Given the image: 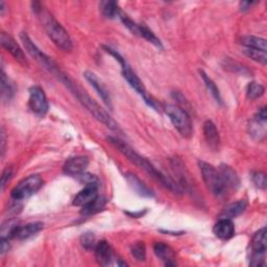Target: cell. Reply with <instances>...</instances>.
I'll return each instance as SVG.
<instances>
[{"mask_svg": "<svg viewBox=\"0 0 267 267\" xmlns=\"http://www.w3.org/2000/svg\"><path fill=\"white\" fill-rule=\"evenodd\" d=\"M108 141L116 148L118 149L123 156H125L132 164H135L139 168L143 169L146 174H148L151 178L160 182L164 187L168 188L175 193H180L182 191L181 187L168 176L164 175L160 170H158L156 167L144 157L136 152L128 144L123 142L122 140L116 138V137H108Z\"/></svg>", "mask_w": 267, "mask_h": 267, "instance_id": "1", "label": "cell"}, {"mask_svg": "<svg viewBox=\"0 0 267 267\" xmlns=\"http://www.w3.org/2000/svg\"><path fill=\"white\" fill-rule=\"evenodd\" d=\"M56 77L61 80V82L68 88L73 94L74 96L79 99V102L98 120L102 123H104L106 126H108L109 128L113 129V130H119V127L117 125V123L111 118V116L100 107L95 100L85 91L83 90L81 87H79L77 85V83H74L68 75L62 73L61 71L56 74Z\"/></svg>", "mask_w": 267, "mask_h": 267, "instance_id": "2", "label": "cell"}, {"mask_svg": "<svg viewBox=\"0 0 267 267\" xmlns=\"http://www.w3.org/2000/svg\"><path fill=\"white\" fill-rule=\"evenodd\" d=\"M38 15L40 16L43 27L51 41L62 50L70 51L73 48L72 40L61 23L46 11L42 10V12Z\"/></svg>", "mask_w": 267, "mask_h": 267, "instance_id": "3", "label": "cell"}, {"mask_svg": "<svg viewBox=\"0 0 267 267\" xmlns=\"http://www.w3.org/2000/svg\"><path fill=\"white\" fill-rule=\"evenodd\" d=\"M164 111L166 115L168 116L174 126L181 135L185 138H190L193 134V126L191 119L186 112V110L182 109L179 106L175 105H166L164 107Z\"/></svg>", "mask_w": 267, "mask_h": 267, "instance_id": "4", "label": "cell"}, {"mask_svg": "<svg viewBox=\"0 0 267 267\" xmlns=\"http://www.w3.org/2000/svg\"><path fill=\"white\" fill-rule=\"evenodd\" d=\"M198 165L207 188L215 196L217 197L223 196L226 193V188L222 182L218 169H216L213 165L204 161H199Z\"/></svg>", "mask_w": 267, "mask_h": 267, "instance_id": "5", "label": "cell"}, {"mask_svg": "<svg viewBox=\"0 0 267 267\" xmlns=\"http://www.w3.org/2000/svg\"><path fill=\"white\" fill-rule=\"evenodd\" d=\"M20 38H21L23 46L26 49V51L28 52V54L37 63H39L41 67H43L44 69H46L47 71H49L53 74H58L60 72L56 64L49 56H47L44 52H42V50H40L38 48V46L31 41V39L28 37L26 32H21Z\"/></svg>", "mask_w": 267, "mask_h": 267, "instance_id": "6", "label": "cell"}, {"mask_svg": "<svg viewBox=\"0 0 267 267\" xmlns=\"http://www.w3.org/2000/svg\"><path fill=\"white\" fill-rule=\"evenodd\" d=\"M43 186V179L39 175H31L22 180L11 192L15 200H23L37 193Z\"/></svg>", "mask_w": 267, "mask_h": 267, "instance_id": "7", "label": "cell"}, {"mask_svg": "<svg viewBox=\"0 0 267 267\" xmlns=\"http://www.w3.org/2000/svg\"><path fill=\"white\" fill-rule=\"evenodd\" d=\"M121 68H122V70H121L122 77H123L124 80L127 82V84L143 98V100H144L145 104H146L147 106H149L150 108H152V109H155V110L158 111L159 109H158V104H157V102L147 93V91H146V89H145L143 83H142L141 80L137 77V74L131 70V68L127 65V63H125L124 65H122Z\"/></svg>", "mask_w": 267, "mask_h": 267, "instance_id": "8", "label": "cell"}, {"mask_svg": "<svg viewBox=\"0 0 267 267\" xmlns=\"http://www.w3.org/2000/svg\"><path fill=\"white\" fill-rule=\"evenodd\" d=\"M28 107L30 111L40 117H43L48 112V100L44 90L39 86H32L29 89Z\"/></svg>", "mask_w": 267, "mask_h": 267, "instance_id": "9", "label": "cell"}, {"mask_svg": "<svg viewBox=\"0 0 267 267\" xmlns=\"http://www.w3.org/2000/svg\"><path fill=\"white\" fill-rule=\"evenodd\" d=\"M89 166V159L85 156H77L67 160L64 164L63 170L65 175L71 177H79L84 174Z\"/></svg>", "mask_w": 267, "mask_h": 267, "instance_id": "10", "label": "cell"}, {"mask_svg": "<svg viewBox=\"0 0 267 267\" xmlns=\"http://www.w3.org/2000/svg\"><path fill=\"white\" fill-rule=\"evenodd\" d=\"M0 42H2L3 47L7 49V51H9L15 58V60H17L22 65H27V60L22 48L9 33L3 31L2 35H0Z\"/></svg>", "mask_w": 267, "mask_h": 267, "instance_id": "11", "label": "cell"}, {"mask_svg": "<svg viewBox=\"0 0 267 267\" xmlns=\"http://www.w3.org/2000/svg\"><path fill=\"white\" fill-rule=\"evenodd\" d=\"M84 77L86 78V80L91 84V86L94 87V89L97 91L98 95L102 97L103 102L106 104V106L112 110L113 109V105H112V99H111V95L109 90L107 89V87L105 86V84L100 81L97 75L95 73H93L92 71H86L84 73Z\"/></svg>", "mask_w": 267, "mask_h": 267, "instance_id": "12", "label": "cell"}, {"mask_svg": "<svg viewBox=\"0 0 267 267\" xmlns=\"http://www.w3.org/2000/svg\"><path fill=\"white\" fill-rule=\"evenodd\" d=\"M213 233L215 236L222 239L227 240L232 238L235 234V225H234L232 219L228 218H220L213 227Z\"/></svg>", "mask_w": 267, "mask_h": 267, "instance_id": "13", "label": "cell"}, {"mask_svg": "<svg viewBox=\"0 0 267 267\" xmlns=\"http://www.w3.org/2000/svg\"><path fill=\"white\" fill-rule=\"evenodd\" d=\"M218 171L220 174V177L222 179V182L226 188V191L228 190H236L239 186V178L236 174V171L233 168H231L227 165H220Z\"/></svg>", "mask_w": 267, "mask_h": 267, "instance_id": "14", "label": "cell"}, {"mask_svg": "<svg viewBox=\"0 0 267 267\" xmlns=\"http://www.w3.org/2000/svg\"><path fill=\"white\" fill-rule=\"evenodd\" d=\"M95 257L96 260L99 264L102 265H109L111 264V261L114 259V254L112 251L111 245L106 241V240H102L97 242L95 249Z\"/></svg>", "mask_w": 267, "mask_h": 267, "instance_id": "15", "label": "cell"}, {"mask_svg": "<svg viewBox=\"0 0 267 267\" xmlns=\"http://www.w3.org/2000/svg\"><path fill=\"white\" fill-rule=\"evenodd\" d=\"M154 252L156 256L162 260L166 266H175L176 262V254L174 250L166 243L163 242H156L154 245Z\"/></svg>", "mask_w": 267, "mask_h": 267, "instance_id": "16", "label": "cell"}, {"mask_svg": "<svg viewBox=\"0 0 267 267\" xmlns=\"http://www.w3.org/2000/svg\"><path fill=\"white\" fill-rule=\"evenodd\" d=\"M98 195V189L97 186H86L81 192L77 194V196L73 199V205L77 207H84L95 198H97Z\"/></svg>", "mask_w": 267, "mask_h": 267, "instance_id": "17", "label": "cell"}, {"mask_svg": "<svg viewBox=\"0 0 267 267\" xmlns=\"http://www.w3.org/2000/svg\"><path fill=\"white\" fill-rule=\"evenodd\" d=\"M204 136L209 147L213 150H217L220 143V137L215 124L211 120H207L204 123Z\"/></svg>", "mask_w": 267, "mask_h": 267, "instance_id": "18", "label": "cell"}, {"mask_svg": "<svg viewBox=\"0 0 267 267\" xmlns=\"http://www.w3.org/2000/svg\"><path fill=\"white\" fill-rule=\"evenodd\" d=\"M42 228H43L42 222H31V223H27L25 225H19L15 232L14 238H17L20 240L27 239L33 235H36V234L39 233Z\"/></svg>", "mask_w": 267, "mask_h": 267, "instance_id": "19", "label": "cell"}, {"mask_svg": "<svg viewBox=\"0 0 267 267\" xmlns=\"http://www.w3.org/2000/svg\"><path fill=\"white\" fill-rule=\"evenodd\" d=\"M126 181L128 183V185L130 186V188L135 191L137 194L144 196V197H152L154 193L152 191L143 183L141 182V180L139 178H137L135 175L132 174H127L125 176Z\"/></svg>", "mask_w": 267, "mask_h": 267, "instance_id": "20", "label": "cell"}, {"mask_svg": "<svg viewBox=\"0 0 267 267\" xmlns=\"http://www.w3.org/2000/svg\"><path fill=\"white\" fill-rule=\"evenodd\" d=\"M246 208H247V203L245 202V200L241 199V200H238V202H235V203L226 206L224 208V210L221 212L220 216L222 218L233 219V218L241 215L246 210Z\"/></svg>", "mask_w": 267, "mask_h": 267, "instance_id": "21", "label": "cell"}, {"mask_svg": "<svg viewBox=\"0 0 267 267\" xmlns=\"http://www.w3.org/2000/svg\"><path fill=\"white\" fill-rule=\"evenodd\" d=\"M252 250L255 253L265 254L266 252V227L259 230L252 239Z\"/></svg>", "mask_w": 267, "mask_h": 267, "instance_id": "22", "label": "cell"}, {"mask_svg": "<svg viewBox=\"0 0 267 267\" xmlns=\"http://www.w3.org/2000/svg\"><path fill=\"white\" fill-rule=\"evenodd\" d=\"M107 200L105 197L103 196H98L97 198H95L93 202H91L90 204L82 207V211L81 214L84 216H89L92 214H95L97 212H99L100 210H103L106 206Z\"/></svg>", "mask_w": 267, "mask_h": 267, "instance_id": "23", "label": "cell"}, {"mask_svg": "<svg viewBox=\"0 0 267 267\" xmlns=\"http://www.w3.org/2000/svg\"><path fill=\"white\" fill-rule=\"evenodd\" d=\"M266 122L258 119H253L249 125L250 135H252L257 140H263L266 136Z\"/></svg>", "mask_w": 267, "mask_h": 267, "instance_id": "24", "label": "cell"}, {"mask_svg": "<svg viewBox=\"0 0 267 267\" xmlns=\"http://www.w3.org/2000/svg\"><path fill=\"white\" fill-rule=\"evenodd\" d=\"M15 94V87L7 74L2 73V98L4 102H9Z\"/></svg>", "mask_w": 267, "mask_h": 267, "instance_id": "25", "label": "cell"}, {"mask_svg": "<svg viewBox=\"0 0 267 267\" xmlns=\"http://www.w3.org/2000/svg\"><path fill=\"white\" fill-rule=\"evenodd\" d=\"M241 43L246 48H254L266 51V40L263 38L255 36H245L241 39Z\"/></svg>", "mask_w": 267, "mask_h": 267, "instance_id": "26", "label": "cell"}, {"mask_svg": "<svg viewBox=\"0 0 267 267\" xmlns=\"http://www.w3.org/2000/svg\"><path fill=\"white\" fill-rule=\"evenodd\" d=\"M99 9L105 17L110 19H113L120 14L118 4L115 2H102L99 5Z\"/></svg>", "mask_w": 267, "mask_h": 267, "instance_id": "27", "label": "cell"}, {"mask_svg": "<svg viewBox=\"0 0 267 267\" xmlns=\"http://www.w3.org/2000/svg\"><path fill=\"white\" fill-rule=\"evenodd\" d=\"M138 37L144 38L145 40H147L148 42H150L151 44H154L156 47L158 48H163L162 43L160 41V39H158L156 37L155 33L145 25L143 24H139V32H138Z\"/></svg>", "mask_w": 267, "mask_h": 267, "instance_id": "28", "label": "cell"}, {"mask_svg": "<svg viewBox=\"0 0 267 267\" xmlns=\"http://www.w3.org/2000/svg\"><path fill=\"white\" fill-rule=\"evenodd\" d=\"M199 73H200V75H202L203 81H204V83H205L207 89H208L209 92L211 93V95L214 97V99L216 100V102H217L218 104L221 105V104H222V102H221V96H220L219 90H218L217 86L215 85V83H214L204 71H200Z\"/></svg>", "mask_w": 267, "mask_h": 267, "instance_id": "29", "label": "cell"}, {"mask_svg": "<svg viewBox=\"0 0 267 267\" xmlns=\"http://www.w3.org/2000/svg\"><path fill=\"white\" fill-rule=\"evenodd\" d=\"M243 52L246 56H249L250 59H252L255 62H258L260 64H262L263 66L266 65L267 63V54L266 51H262L259 49H254V48H246L244 47Z\"/></svg>", "mask_w": 267, "mask_h": 267, "instance_id": "30", "label": "cell"}, {"mask_svg": "<svg viewBox=\"0 0 267 267\" xmlns=\"http://www.w3.org/2000/svg\"><path fill=\"white\" fill-rule=\"evenodd\" d=\"M264 92H265V89L261 84L251 83L246 89V96L249 99L255 100V99L260 98L264 94Z\"/></svg>", "mask_w": 267, "mask_h": 267, "instance_id": "31", "label": "cell"}, {"mask_svg": "<svg viewBox=\"0 0 267 267\" xmlns=\"http://www.w3.org/2000/svg\"><path fill=\"white\" fill-rule=\"evenodd\" d=\"M130 253L132 257L138 261H145L146 259V247L145 244L141 241L134 244L130 249Z\"/></svg>", "mask_w": 267, "mask_h": 267, "instance_id": "32", "label": "cell"}, {"mask_svg": "<svg viewBox=\"0 0 267 267\" xmlns=\"http://www.w3.org/2000/svg\"><path fill=\"white\" fill-rule=\"evenodd\" d=\"M81 242H82V245L88 251L94 250L97 244L96 238L93 233H85L84 235L81 237Z\"/></svg>", "mask_w": 267, "mask_h": 267, "instance_id": "33", "label": "cell"}, {"mask_svg": "<svg viewBox=\"0 0 267 267\" xmlns=\"http://www.w3.org/2000/svg\"><path fill=\"white\" fill-rule=\"evenodd\" d=\"M252 179H253L254 184L259 189H265L266 188V186H267V179H266V176H265L264 173H261V171L254 173L252 175Z\"/></svg>", "mask_w": 267, "mask_h": 267, "instance_id": "34", "label": "cell"}, {"mask_svg": "<svg viewBox=\"0 0 267 267\" xmlns=\"http://www.w3.org/2000/svg\"><path fill=\"white\" fill-rule=\"evenodd\" d=\"M79 180L81 183L85 184L86 186H97L98 187V179L90 174H82L79 176Z\"/></svg>", "mask_w": 267, "mask_h": 267, "instance_id": "35", "label": "cell"}, {"mask_svg": "<svg viewBox=\"0 0 267 267\" xmlns=\"http://www.w3.org/2000/svg\"><path fill=\"white\" fill-rule=\"evenodd\" d=\"M264 255L265 254H260V253H255L253 252L252 257H251V265L252 266H263L265 264L264 260Z\"/></svg>", "mask_w": 267, "mask_h": 267, "instance_id": "36", "label": "cell"}, {"mask_svg": "<svg viewBox=\"0 0 267 267\" xmlns=\"http://www.w3.org/2000/svg\"><path fill=\"white\" fill-rule=\"evenodd\" d=\"M12 175H13V171L11 168H9V167L4 170L3 176H2V190H5L7 184L9 183V181L12 178Z\"/></svg>", "mask_w": 267, "mask_h": 267, "instance_id": "37", "label": "cell"}, {"mask_svg": "<svg viewBox=\"0 0 267 267\" xmlns=\"http://www.w3.org/2000/svg\"><path fill=\"white\" fill-rule=\"evenodd\" d=\"M255 119H258V120H261V121H265L266 122V119H267V113H266V108L265 107H262L258 110V112L256 113L255 115Z\"/></svg>", "mask_w": 267, "mask_h": 267, "instance_id": "38", "label": "cell"}, {"mask_svg": "<svg viewBox=\"0 0 267 267\" xmlns=\"http://www.w3.org/2000/svg\"><path fill=\"white\" fill-rule=\"evenodd\" d=\"M0 254L5 255V253H7L10 249V244H9V240L8 239H2V243H0Z\"/></svg>", "mask_w": 267, "mask_h": 267, "instance_id": "39", "label": "cell"}, {"mask_svg": "<svg viewBox=\"0 0 267 267\" xmlns=\"http://www.w3.org/2000/svg\"><path fill=\"white\" fill-rule=\"evenodd\" d=\"M255 5V3H250V2H243L240 4V10L242 12H245L252 8V6Z\"/></svg>", "mask_w": 267, "mask_h": 267, "instance_id": "40", "label": "cell"}, {"mask_svg": "<svg viewBox=\"0 0 267 267\" xmlns=\"http://www.w3.org/2000/svg\"><path fill=\"white\" fill-rule=\"evenodd\" d=\"M5 145H6V134H5V129H2V156H4L5 154Z\"/></svg>", "mask_w": 267, "mask_h": 267, "instance_id": "41", "label": "cell"}]
</instances>
